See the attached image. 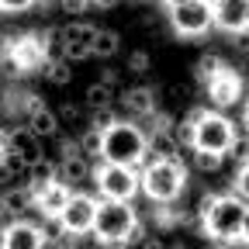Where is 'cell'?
<instances>
[{
  "label": "cell",
  "instance_id": "4dcf8cb0",
  "mask_svg": "<svg viewBox=\"0 0 249 249\" xmlns=\"http://www.w3.org/2000/svg\"><path fill=\"white\" fill-rule=\"evenodd\" d=\"M149 70V55L145 52H132V59H128V73H145Z\"/></svg>",
  "mask_w": 249,
  "mask_h": 249
},
{
  "label": "cell",
  "instance_id": "6da1fadb",
  "mask_svg": "<svg viewBox=\"0 0 249 249\" xmlns=\"http://www.w3.org/2000/svg\"><path fill=\"white\" fill-rule=\"evenodd\" d=\"M194 218L204 232V239L218 242V246H232V242H246V229H249V208L246 201L232 197V194H201Z\"/></svg>",
  "mask_w": 249,
  "mask_h": 249
},
{
  "label": "cell",
  "instance_id": "9a60e30c",
  "mask_svg": "<svg viewBox=\"0 0 249 249\" xmlns=\"http://www.w3.org/2000/svg\"><path fill=\"white\" fill-rule=\"evenodd\" d=\"M0 139H4V152H14L21 156V160L31 166V163H38L45 160V152H42V142L31 135L24 124H18V128H7V132H0Z\"/></svg>",
  "mask_w": 249,
  "mask_h": 249
},
{
  "label": "cell",
  "instance_id": "e0dca14e",
  "mask_svg": "<svg viewBox=\"0 0 249 249\" xmlns=\"http://www.w3.org/2000/svg\"><path fill=\"white\" fill-rule=\"evenodd\" d=\"M70 194H73L70 187L55 180V183L49 187V191H42V194H38L35 201H31V211H38L42 218H49V222H59V214H62V208L70 204Z\"/></svg>",
  "mask_w": 249,
  "mask_h": 249
},
{
  "label": "cell",
  "instance_id": "ac0fdd59",
  "mask_svg": "<svg viewBox=\"0 0 249 249\" xmlns=\"http://www.w3.org/2000/svg\"><path fill=\"white\" fill-rule=\"evenodd\" d=\"M59 180V173H55V163L52 160H38V163H31L28 166V177H24V191H28V197L35 201L42 191H49V187Z\"/></svg>",
  "mask_w": 249,
  "mask_h": 249
},
{
  "label": "cell",
  "instance_id": "7a4b0ae2",
  "mask_svg": "<svg viewBox=\"0 0 249 249\" xmlns=\"http://www.w3.org/2000/svg\"><path fill=\"white\" fill-rule=\"evenodd\" d=\"M187 191V166L183 160H145L139 166V194H145L152 204H177Z\"/></svg>",
  "mask_w": 249,
  "mask_h": 249
},
{
  "label": "cell",
  "instance_id": "ba28073f",
  "mask_svg": "<svg viewBox=\"0 0 249 249\" xmlns=\"http://www.w3.org/2000/svg\"><path fill=\"white\" fill-rule=\"evenodd\" d=\"M93 214H97V197L90 194H70V204L62 208L59 214V232L66 239H76V235H90L93 229Z\"/></svg>",
  "mask_w": 249,
  "mask_h": 249
},
{
  "label": "cell",
  "instance_id": "f546056e",
  "mask_svg": "<svg viewBox=\"0 0 249 249\" xmlns=\"http://www.w3.org/2000/svg\"><path fill=\"white\" fill-rule=\"evenodd\" d=\"M76 118H80V104H70V101L55 111V121H59V124H62V121H76Z\"/></svg>",
  "mask_w": 249,
  "mask_h": 249
},
{
  "label": "cell",
  "instance_id": "9c48e42d",
  "mask_svg": "<svg viewBox=\"0 0 249 249\" xmlns=\"http://www.w3.org/2000/svg\"><path fill=\"white\" fill-rule=\"evenodd\" d=\"M55 35H59V45H62V59L73 66V62L90 59V49H93V35H97V28L87 24V21H70V24L55 28Z\"/></svg>",
  "mask_w": 249,
  "mask_h": 249
},
{
  "label": "cell",
  "instance_id": "d590c367",
  "mask_svg": "<svg viewBox=\"0 0 249 249\" xmlns=\"http://www.w3.org/2000/svg\"><path fill=\"white\" fill-rule=\"evenodd\" d=\"M201 249H222V246H218V242H204Z\"/></svg>",
  "mask_w": 249,
  "mask_h": 249
},
{
  "label": "cell",
  "instance_id": "836d02e7",
  "mask_svg": "<svg viewBox=\"0 0 249 249\" xmlns=\"http://www.w3.org/2000/svg\"><path fill=\"white\" fill-rule=\"evenodd\" d=\"M139 249H166V242H160L156 235H145V239L139 242Z\"/></svg>",
  "mask_w": 249,
  "mask_h": 249
},
{
  "label": "cell",
  "instance_id": "2e32d148",
  "mask_svg": "<svg viewBox=\"0 0 249 249\" xmlns=\"http://www.w3.org/2000/svg\"><path fill=\"white\" fill-rule=\"evenodd\" d=\"M121 107L128 111V121H139V118H152L156 111H160V104H156V90L152 87H128L124 93H118Z\"/></svg>",
  "mask_w": 249,
  "mask_h": 249
},
{
  "label": "cell",
  "instance_id": "d6986e66",
  "mask_svg": "<svg viewBox=\"0 0 249 249\" xmlns=\"http://www.w3.org/2000/svg\"><path fill=\"white\" fill-rule=\"evenodd\" d=\"M55 173H59V183L80 187V183L90 180V163L83 160V156H73V160H59V163H55Z\"/></svg>",
  "mask_w": 249,
  "mask_h": 249
},
{
  "label": "cell",
  "instance_id": "1f68e13d",
  "mask_svg": "<svg viewBox=\"0 0 249 249\" xmlns=\"http://www.w3.org/2000/svg\"><path fill=\"white\" fill-rule=\"evenodd\" d=\"M145 239V222H142V218H139V222H135V229L128 232V246H139Z\"/></svg>",
  "mask_w": 249,
  "mask_h": 249
},
{
  "label": "cell",
  "instance_id": "44dd1931",
  "mask_svg": "<svg viewBox=\"0 0 249 249\" xmlns=\"http://www.w3.org/2000/svg\"><path fill=\"white\" fill-rule=\"evenodd\" d=\"M118 49H121V35H118V31H111V28H97L90 55H97V59H111V55H118Z\"/></svg>",
  "mask_w": 249,
  "mask_h": 249
},
{
  "label": "cell",
  "instance_id": "d4e9b609",
  "mask_svg": "<svg viewBox=\"0 0 249 249\" xmlns=\"http://www.w3.org/2000/svg\"><path fill=\"white\" fill-rule=\"evenodd\" d=\"M45 76H49V83H55V87H66V83H73V70H70V62L66 59H59V62H45V70H42Z\"/></svg>",
  "mask_w": 249,
  "mask_h": 249
},
{
  "label": "cell",
  "instance_id": "74e56055",
  "mask_svg": "<svg viewBox=\"0 0 249 249\" xmlns=\"http://www.w3.org/2000/svg\"><path fill=\"white\" fill-rule=\"evenodd\" d=\"M0 156H4V139H0Z\"/></svg>",
  "mask_w": 249,
  "mask_h": 249
},
{
  "label": "cell",
  "instance_id": "8fae6325",
  "mask_svg": "<svg viewBox=\"0 0 249 249\" xmlns=\"http://www.w3.org/2000/svg\"><path fill=\"white\" fill-rule=\"evenodd\" d=\"M49 242V232L35 222H11L7 229H0V249H45Z\"/></svg>",
  "mask_w": 249,
  "mask_h": 249
},
{
  "label": "cell",
  "instance_id": "d6a6232c",
  "mask_svg": "<svg viewBox=\"0 0 249 249\" xmlns=\"http://www.w3.org/2000/svg\"><path fill=\"white\" fill-rule=\"evenodd\" d=\"M97 83H104V87H111V90H118V73H114V70H104Z\"/></svg>",
  "mask_w": 249,
  "mask_h": 249
},
{
  "label": "cell",
  "instance_id": "cb8c5ba5",
  "mask_svg": "<svg viewBox=\"0 0 249 249\" xmlns=\"http://www.w3.org/2000/svg\"><path fill=\"white\" fill-rule=\"evenodd\" d=\"M225 66H229V62H222L214 52H208V55H201V59H197V66H194V70H197V80H201V83H211V80L222 73Z\"/></svg>",
  "mask_w": 249,
  "mask_h": 249
},
{
  "label": "cell",
  "instance_id": "f1b7e54d",
  "mask_svg": "<svg viewBox=\"0 0 249 249\" xmlns=\"http://www.w3.org/2000/svg\"><path fill=\"white\" fill-rule=\"evenodd\" d=\"M246 149H249V142H246V135H235L225 156H232V160H235L239 166H246Z\"/></svg>",
  "mask_w": 249,
  "mask_h": 249
},
{
  "label": "cell",
  "instance_id": "5bb4252c",
  "mask_svg": "<svg viewBox=\"0 0 249 249\" xmlns=\"http://www.w3.org/2000/svg\"><path fill=\"white\" fill-rule=\"evenodd\" d=\"M204 87H208V97H211L214 107H229V104H239L242 101V76L232 66H225L222 73H218L211 83H204Z\"/></svg>",
  "mask_w": 249,
  "mask_h": 249
},
{
  "label": "cell",
  "instance_id": "52a82bcc",
  "mask_svg": "<svg viewBox=\"0 0 249 249\" xmlns=\"http://www.w3.org/2000/svg\"><path fill=\"white\" fill-rule=\"evenodd\" d=\"M166 18L180 38H201L211 28V4L208 0H173L166 4Z\"/></svg>",
  "mask_w": 249,
  "mask_h": 249
},
{
  "label": "cell",
  "instance_id": "3957f363",
  "mask_svg": "<svg viewBox=\"0 0 249 249\" xmlns=\"http://www.w3.org/2000/svg\"><path fill=\"white\" fill-rule=\"evenodd\" d=\"M149 160L145 156V132L135 121H118L114 128H107L101 135V163L111 166H124V170H139Z\"/></svg>",
  "mask_w": 249,
  "mask_h": 249
},
{
  "label": "cell",
  "instance_id": "4fadbf2b",
  "mask_svg": "<svg viewBox=\"0 0 249 249\" xmlns=\"http://www.w3.org/2000/svg\"><path fill=\"white\" fill-rule=\"evenodd\" d=\"M211 28L225 31V35H246L249 4L246 0H222V4H211Z\"/></svg>",
  "mask_w": 249,
  "mask_h": 249
},
{
  "label": "cell",
  "instance_id": "277c9868",
  "mask_svg": "<svg viewBox=\"0 0 249 249\" xmlns=\"http://www.w3.org/2000/svg\"><path fill=\"white\" fill-rule=\"evenodd\" d=\"M139 214L132 204H114V201H97V214H93L90 235L104 249H124L128 246V232L135 229Z\"/></svg>",
  "mask_w": 249,
  "mask_h": 249
},
{
  "label": "cell",
  "instance_id": "4316f807",
  "mask_svg": "<svg viewBox=\"0 0 249 249\" xmlns=\"http://www.w3.org/2000/svg\"><path fill=\"white\" fill-rule=\"evenodd\" d=\"M0 163L7 166L11 180H24V177H28V163L21 160V156H14V152H4V156H0Z\"/></svg>",
  "mask_w": 249,
  "mask_h": 249
},
{
  "label": "cell",
  "instance_id": "8d00e7d4",
  "mask_svg": "<svg viewBox=\"0 0 249 249\" xmlns=\"http://www.w3.org/2000/svg\"><path fill=\"white\" fill-rule=\"evenodd\" d=\"M166 249H187V246H183V242H173V246H166Z\"/></svg>",
  "mask_w": 249,
  "mask_h": 249
},
{
  "label": "cell",
  "instance_id": "ffe728a7",
  "mask_svg": "<svg viewBox=\"0 0 249 249\" xmlns=\"http://www.w3.org/2000/svg\"><path fill=\"white\" fill-rule=\"evenodd\" d=\"M0 211H4L11 222H18V218L24 214V211H31V197H28V191L24 187H14V191H4L0 194Z\"/></svg>",
  "mask_w": 249,
  "mask_h": 249
},
{
  "label": "cell",
  "instance_id": "5b68a950",
  "mask_svg": "<svg viewBox=\"0 0 249 249\" xmlns=\"http://www.w3.org/2000/svg\"><path fill=\"white\" fill-rule=\"evenodd\" d=\"M194 142L191 152H214V156H225L232 139H235V121H229L222 111H208V107H194Z\"/></svg>",
  "mask_w": 249,
  "mask_h": 249
},
{
  "label": "cell",
  "instance_id": "83f0119b",
  "mask_svg": "<svg viewBox=\"0 0 249 249\" xmlns=\"http://www.w3.org/2000/svg\"><path fill=\"white\" fill-rule=\"evenodd\" d=\"M225 163V156H214V152H194V166L201 173H214V170H222Z\"/></svg>",
  "mask_w": 249,
  "mask_h": 249
},
{
  "label": "cell",
  "instance_id": "603a6c76",
  "mask_svg": "<svg viewBox=\"0 0 249 249\" xmlns=\"http://www.w3.org/2000/svg\"><path fill=\"white\" fill-rule=\"evenodd\" d=\"M76 149H80V156H83V160L90 163H97L101 160V132H93V128H87L80 139H76Z\"/></svg>",
  "mask_w": 249,
  "mask_h": 249
},
{
  "label": "cell",
  "instance_id": "7c38bea8",
  "mask_svg": "<svg viewBox=\"0 0 249 249\" xmlns=\"http://www.w3.org/2000/svg\"><path fill=\"white\" fill-rule=\"evenodd\" d=\"M24 128L35 135L38 142L42 139H52L55 132H59V121H55V111L52 107H45L42 104V97L38 93H24Z\"/></svg>",
  "mask_w": 249,
  "mask_h": 249
},
{
  "label": "cell",
  "instance_id": "8992f818",
  "mask_svg": "<svg viewBox=\"0 0 249 249\" xmlns=\"http://www.w3.org/2000/svg\"><path fill=\"white\" fill-rule=\"evenodd\" d=\"M90 183H97L101 201L132 204V197L139 194V170H124V166H111V163H90Z\"/></svg>",
  "mask_w": 249,
  "mask_h": 249
},
{
  "label": "cell",
  "instance_id": "30bf717a",
  "mask_svg": "<svg viewBox=\"0 0 249 249\" xmlns=\"http://www.w3.org/2000/svg\"><path fill=\"white\" fill-rule=\"evenodd\" d=\"M21 73H42L45 70V52H42V38L38 35H21V38H4V49Z\"/></svg>",
  "mask_w": 249,
  "mask_h": 249
},
{
  "label": "cell",
  "instance_id": "484cf974",
  "mask_svg": "<svg viewBox=\"0 0 249 249\" xmlns=\"http://www.w3.org/2000/svg\"><path fill=\"white\" fill-rule=\"evenodd\" d=\"M121 118H118V111L114 107H101V111H90V128L93 132H107V128H114V124H118Z\"/></svg>",
  "mask_w": 249,
  "mask_h": 249
},
{
  "label": "cell",
  "instance_id": "e575fe53",
  "mask_svg": "<svg viewBox=\"0 0 249 249\" xmlns=\"http://www.w3.org/2000/svg\"><path fill=\"white\" fill-rule=\"evenodd\" d=\"M0 183H11V173H7V166L0 163Z\"/></svg>",
  "mask_w": 249,
  "mask_h": 249
},
{
  "label": "cell",
  "instance_id": "7402d4cb",
  "mask_svg": "<svg viewBox=\"0 0 249 249\" xmlns=\"http://www.w3.org/2000/svg\"><path fill=\"white\" fill-rule=\"evenodd\" d=\"M114 101H118V90H111V87H104V83H90V87L83 90V104H87L90 111L114 107Z\"/></svg>",
  "mask_w": 249,
  "mask_h": 249
}]
</instances>
